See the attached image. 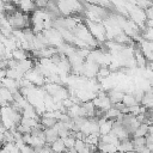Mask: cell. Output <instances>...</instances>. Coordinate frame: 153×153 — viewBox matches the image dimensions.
<instances>
[{
	"label": "cell",
	"mask_w": 153,
	"mask_h": 153,
	"mask_svg": "<svg viewBox=\"0 0 153 153\" xmlns=\"http://www.w3.org/2000/svg\"><path fill=\"white\" fill-rule=\"evenodd\" d=\"M50 147H51V149H53L54 152H59V153H63V152L66 151L65 141H63V139H61V137H59L57 140H55V141L50 145Z\"/></svg>",
	"instance_id": "6da1fadb"
},
{
	"label": "cell",
	"mask_w": 153,
	"mask_h": 153,
	"mask_svg": "<svg viewBox=\"0 0 153 153\" xmlns=\"http://www.w3.org/2000/svg\"><path fill=\"white\" fill-rule=\"evenodd\" d=\"M51 153H59V152H54V151H53V152H51Z\"/></svg>",
	"instance_id": "7a4b0ae2"
}]
</instances>
